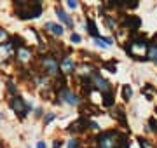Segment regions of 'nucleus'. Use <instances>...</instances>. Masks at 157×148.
Segmentation results:
<instances>
[{
    "instance_id": "obj_21",
    "label": "nucleus",
    "mask_w": 157,
    "mask_h": 148,
    "mask_svg": "<svg viewBox=\"0 0 157 148\" xmlns=\"http://www.w3.org/2000/svg\"><path fill=\"white\" fill-rule=\"evenodd\" d=\"M4 39H6V31H4V30H0V42H2Z\"/></svg>"
},
{
    "instance_id": "obj_10",
    "label": "nucleus",
    "mask_w": 157,
    "mask_h": 148,
    "mask_svg": "<svg viewBox=\"0 0 157 148\" xmlns=\"http://www.w3.org/2000/svg\"><path fill=\"white\" fill-rule=\"evenodd\" d=\"M124 23H126V26H129V30H133V31H135V30H138V26H140V19L135 17V16H128Z\"/></svg>"
},
{
    "instance_id": "obj_20",
    "label": "nucleus",
    "mask_w": 157,
    "mask_h": 148,
    "mask_svg": "<svg viewBox=\"0 0 157 148\" xmlns=\"http://www.w3.org/2000/svg\"><path fill=\"white\" fill-rule=\"evenodd\" d=\"M72 42H80V35L72 33Z\"/></svg>"
},
{
    "instance_id": "obj_25",
    "label": "nucleus",
    "mask_w": 157,
    "mask_h": 148,
    "mask_svg": "<svg viewBox=\"0 0 157 148\" xmlns=\"http://www.w3.org/2000/svg\"><path fill=\"white\" fill-rule=\"evenodd\" d=\"M154 40H155V42H157V35H155V37H154Z\"/></svg>"
},
{
    "instance_id": "obj_22",
    "label": "nucleus",
    "mask_w": 157,
    "mask_h": 148,
    "mask_svg": "<svg viewBox=\"0 0 157 148\" xmlns=\"http://www.w3.org/2000/svg\"><path fill=\"white\" fill-rule=\"evenodd\" d=\"M54 119V115L51 113V115H47V119H45V124H47V122H51V120Z\"/></svg>"
},
{
    "instance_id": "obj_2",
    "label": "nucleus",
    "mask_w": 157,
    "mask_h": 148,
    "mask_svg": "<svg viewBox=\"0 0 157 148\" xmlns=\"http://www.w3.org/2000/svg\"><path fill=\"white\" fill-rule=\"evenodd\" d=\"M148 49H150V46L147 44L145 39H133L129 40L128 46H126V51L135 59H147L148 57Z\"/></svg>"
},
{
    "instance_id": "obj_9",
    "label": "nucleus",
    "mask_w": 157,
    "mask_h": 148,
    "mask_svg": "<svg viewBox=\"0 0 157 148\" xmlns=\"http://www.w3.org/2000/svg\"><path fill=\"white\" fill-rule=\"evenodd\" d=\"M73 59L72 57H63V61H61V70L65 72V73H72L73 72Z\"/></svg>"
},
{
    "instance_id": "obj_13",
    "label": "nucleus",
    "mask_w": 157,
    "mask_h": 148,
    "mask_svg": "<svg viewBox=\"0 0 157 148\" xmlns=\"http://www.w3.org/2000/svg\"><path fill=\"white\" fill-rule=\"evenodd\" d=\"M45 28L51 30L54 35H61L63 33V28L61 26H58V24H54V23H45Z\"/></svg>"
},
{
    "instance_id": "obj_1",
    "label": "nucleus",
    "mask_w": 157,
    "mask_h": 148,
    "mask_svg": "<svg viewBox=\"0 0 157 148\" xmlns=\"http://www.w3.org/2000/svg\"><path fill=\"white\" fill-rule=\"evenodd\" d=\"M98 145H100V148H128L129 141L128 136H124V134H119L115 131H107L100 136Z\"/></svg>"
},
{
    "instance_id": "obj_24",
    "label": "nucleus",
    "mask_w": 157,
    "mask_h": 148,
    "mask_svg": "<svg viewBox=\"0 0 157 148\" xmlns=\"http://www.w3.org/2000/svg\"><path fill=\"white\" fill-rule=\"evenodd\" d=\"M37 148H47V146H45V143H42V141H40L39 145H37Z\"/></svg>"
},
{
    "instance_id": "obj_15",
    "label": "nucleus",
    "mask_w": 157,
    "mask_h": 148,
    "mask_svg": "<svg viewBox=\"0 0 157 148\" xmlns=\"http://www.w3.org/2000/svg\"><path fill=\"white\" fill-rule=\"evenodd\" d=\"M105 68L110 70L112 73H115V70H117V63L115 61H108V63H105Z\"/></svg>"
},
{
    "instance_id": "obj_16",
    "label": "nucleus",
    "mask_w": 157,
    "mask_h": 148,
    "mask_svg": "<svg viewBox=\"0 0 157 148\" xmlns=\"http://www.w3.org/2000/svg\"><path fill=\"white\" fill-rule=\"evenodd\" d=\"M122 94H124V99L128 101L129 98H131V94H133V91H131V87H129V86H124V89H122Z\"/></svg>"
},
{
    "instance_id": "obj_7",
    "label": "nucleus",
    "mask_w": 157,
    "mask_h": 148,
    "mask_svg": "<svg viewBox=\"0 0 157 148\" xmlns=\"http://www.w3.org/2000/svg\"><path fill=\"white\" fill-rule=\"evenodd\" d=\"M59 98H61V99H65L68 105H75V106H77L78 103H80V99H78V98L75 96L73 92L68 91V89H63V91L59 92Z\"/></svg>"
},
{
    "instance_id": "obj_17",
    "label": "nucleus",
    "mask_w": 157,
    "mask_h": 148,
    "mask_svg": "<svg viewBox=\"0 0 157 148\" xmlns=\"http://www.w3.org/2000/svg\"><path fill=\"white\" fill-rule=\"evenodd\" d=\"M68 148H78V141H77V139H70V143H68Z\"/></svg>"
},
{
    "instance_id": "obj_12",
    "label": "nucleus",
    "mask_w": 157,
    "mask_h": 148,
    "mask_svg": "<svg viewBox=\"0 0 157 148\" xmlns=\"http://www.w3.org/2000/svg\"><path fill=\"white\" fill-rule=\"evenodd\" d=\"M86 26L89 28V33L93 35L96 40L100 39V33H98V30H96V24H94V21H93V19H87V24H86Z\"/></svg>"
},
{
    "instance_id": "obj_11",
    "label": "nucleus",
    "mask_w": 157,
    "mask_h": 148,
    "mask_svg": "<svg viewBox=\"0 0 157 148\" xmlns=\"http://www.w3.org/2000/svg\"><path fill=\"white\" fill-rule=\"evenodd\" d=\"M56 14H58V17H59V19H61L65 24H68V26H73V21L68 17V14L63 11V9H59V7H58V9H56Z\"/></svg>"
},
{
    "instance_id": "obj_4",
    "label": "nucleus",
    "mask_w": 157,
    "mask_h": 148,
    "mask_svg": "<svg viewBox=\"0 0 157 148\" xmlns=\"http://www.w3.org/2000/svg\"><path fill=\"white\" fill-rule=\"evenodd\" d=\"M11 106H12V110H14V112H17L21 117H25V115L28 113V105L23 101L21 98H14V99L11 101Z\"/></svg>"
},
{
    "instance_id": "obj_6",
    "label": "nucleus",
    "mask_w": 157,
    "mask_h": 148,
    "mask_svg": "<svg viewBox=\"0 0 157 148\" xmlns=\"http://www.w3.org/2000/svg\"><path fill=\"white\" fill-rule=\"evenodd\" d=\"M93 82H94V86H96V89H100L103 94L105 92H110V86H108V82L105 79H101V75L100 73H93Z\"/></svg>"
},
{
    "instance_id": "obj_18",
    "label": "nucleus",
    "mask_w": 157,
    "mask_h": 148,
    "mask_svg": "<svg viewBox=\"0 0 157 148\" xmlns=\"http://www.w3.org/2000/svg\"><path fill=\"white\" fill-rule=\"evenodd\" d=\"M150 127H152V131H154V132H157V122H155V119H150Z\"/></svg>"
},
{
    "instance_id": "obj_8",
    "label": "nucleus",
    "mask_w": 157,
    "mask_h": 148,
    "mask_svg": "<svg viewBox=\"0 0 157 148\" xmlns=\"http://www.w3.org/2000/svg\"><path fill=\"white\" fill-rule=\"evenodd\" d=\"M16 56L19 57V61H28L30 57H32V51H30V49H26L25 46H23V47H17Z\"/></svg>"
},
{
    "instance_id": "obj_3",
    "label": "nucleus",
    "mask_w": 157,
    "mask_h": 148,
    "mask_svg": "<svg viewBox=\"0 0 157 148\" xmlns=\"http://www.w3.org/2000/svg\"><path fill=\"white\" fill-rule=\"evenodd\" d=\"M16 12L21 19H28V17H39L42 12V6L39 2H19L16 4Z\"/></svg>"
},
{
    "instance_id": "obj_14",
    "label": "nucleus",
    "mask_w": 157,
    "mask_h": 148,
    "mask_svg": "<svg viewBox=\"0 0 157 148\" xmlns=\"http://www.w3.org/2000/svg\"><path fill=\"white\" fill-rule=\"evenodd\" d=\"M148 57H150L152 61H157V44L150 46V49H148Z\"/></svg>"
},
{
    "instance_id": "obj_23",
    "label": "nucleus",
    "mask_w": 157,
    "mask_h": 148,
    "mask_svg": "<svg viewBox=\"0 0 157 148\" xmlns=\"http://www.w3.org/2000/svg\"><path fill=\"white\" fill-rule=\"evenodd\" d=\"M52 148H61V141H54V146Z\"/></svg>"
},
{
    "instance_id": "obj_5",
    "label": "nucleus",
    "mask_w": 157,
    "mask_h": 148,
    "mask_svg": "<svg viewBox=\"0 0 157 148\" xmlns=\"http://www.w3.org/2000/svg\"><path fill=\"white\" fill-rule=\"evenodd\" d=\"M44 68H45V72H47V73L56 75L58 70H59V65H58V61L54 59V57L45 56V57H44Z\"/></svg>"
},
{
    "instance_id": "obj_19",
    "label": "nucleus",
    "mask_w": 157,
    "mask_h": 148,
    "mask_svg": "<svg viewBox=\"0 0 157 148\" xmlns=\"http://www.w3.org/2000/svg\"><path fill=\"white\" fill-rule=\"evenodd\" d=\"M68 7H70V9H75V7H77V2H75V0H68Z\"/></svg>"
}]
</instances>
